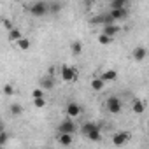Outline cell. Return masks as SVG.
Here are the masks:
<instances>
[{
    "instance_id": "obj_1",
    "label": "cell",
    "mask_w": 149,
    "mask_h": 149,
    "mask_svg": "<svg viewBox=\"0 0 149 149\" xmlns=\"http://www.w3.org/2000/svg\"><path fill=\"white\" fill-rule=\"evenodd\" d=\"M28 13L35 18H40V16H46L49 13V4L44 2V0H37V2H33L30 7H28Z\"/></svg>"
},
{
    "instance_id": "obj_2",
    "label": "cell",
    "mask_w": 149,
    "mask_h": 149,
    "mask_svg": "<svg viewBox=\"0 0 149 149\" xmlns=\"http://www.w3.org/2000/svg\"><path fill=\"white\" fill-rule=\"evenodd\" d=\"M60 77L65 83H74V81H77V70L74 68V67H70V65H61Z\"/></svg>"
},
{
    "instance_id": "obj_3",
    "label": "cell",
    "mask_w": 149,
    "mask_h": 149,
    "mask_svg": "<svg viewBox=\"0 0 149 149\" xmlns=\"http://www.w3.org/2000/svg\"><path fill=\"white\" fill-rule=\"evenodd\" d=\"M77 130V125L72 118L67 116V119H63L60 125H58V133H76Z\"/></svg>"
},
{
    "instance_id": "obj_4",
    "label": "cell",
    "mask_w": 149,
    "mask_h": 149,
    "mask_svg": "<svg viewBox=\"0 0 149 149\" xmlns=\"http://www.w3.org/2000/svg\"><path fill=\"white\" fill-rule=\"evenodd\" d=\"M105 107L111 114H119L121 109H123V102H121L119 97H109L107 102H105Z\"/></svg>"
},
{
    "instance_id": "obj_5",
    "label": "cell",
    "mask_w": 149,
    "mask_h": 149,
    "mask_svg": "<svg viewBox=\"0 0 149 149\" xmlns=\"http://www.w3.org/2000/svg\"><path fill=\"white\" fill-rule=\"evenodd\" d=\"M130 139H132V133L130 132H118V133L112 135V144L114 146H125Z\"/></svg>"
},
{
    "instance_id": "obj_6",
    "label": "cell",
    "mask_w": 149,
    "mask_h": 149,
    "mask_svg": "<svg viewBox=\"0 0 149 149\" xmlns=\"http://www.w3.org/2000/svg\"><path fill=\"white\" fill-rule=\"evenodd\" d=\"M65 111H67V116H68V118H72V119L79 118V116H81V112H83V111H81V105H79V104H76V102H68Z\"/></svg>"
},
{
    "instance_id": "obj_7",
    "label": "cell",
    "mask_w": 149,
    "mask_h": 149,
    "mask_svg": "<svg viewBox=\"0 0 149 149\" xmlns=\"http://www.w3.org/2000/svg\"><path fill=\"white\" fill-rule=\"evenodd\" d=\"M109 13H111V16H112V19H114V21H123V19H126V18H128V7L111 9Z\"/></svg>"
},
{
    "instance_id": "obj_8",
    "label": "cell",
    "mask_w": 149,
    "mask_h": 149,
    "mask_svg": "<svg viewBox=\"0 0 149 149\" xmlns=\"http://www.w3.org/2000/svg\"><path fill=\"white\" fill-rule=\"evenodd\" d=\"M132 56H133V60H135V61H144V60H146V56H147V49H146V47H142V46H137V47L132 51Z\"/></svg>"
},
{
    "instance_id": "obj_9",
    "label": "cell",
    "mask_w": 149,
    "mask_h": 149,
    "mask_svg": "<svg viewBox=\"0 0 149 149\" xmlns=\"http://www.w3.org/2000/svg\"><path fill=\"white\" fill-rule=\"evenodd\" d=\"M56 140L60 146H72L74 144V133H58Z\"/></svg>"
},
{
    "instance_id": "obj_10",
    "label": "cell",
    "mask_w": 149,
    "mask_h": 149,
    "mask_svg": "<svg viewBox=\"0 0 149 149\" xmlns=\"http://www.w3.org/2000/svg\"><path fill=\"white\" fill-rule=\"evenodd\" d=\"M100 77H102L105 83H114V81L118 79V72H116L114 68H109V70H105V72L100 74Z\"/></svg>"
},
{
    "instance_id": "obj_11",
    "label": "cell",
    "mask_w": 149,
    "mask_h": 149,
    "mask_svg": "<svg viewBox=\"0 0 149 149\" xmlns=\"http://www.w3.org/2000/svg\"><path fill=\"white\" fill-rule=\"evenodd\" d=\"M104 33L111 35V37H116L119 33V26L116 23H111V25H104Z\"/></svg>"
},
{
    "instance_id": "obj_12",
    "label": "cell",
    "mask_w": 149,
    "mask_h": 149,
    "mask_svg": "<svg viewBox=\"0 0 149 149\" xmlns=\"http://www.w3.org/2000/svg\"><path fill=\"white\" fill-rule=\"evenodd\" d=\"M40 88H44L46 91H47V90H53V88H54V77H51V76L42 77V79H40Z\"/></svg>"
},
{
    "instance_id": "obj_13",
    "label": "cell",
    "mask_w": 149,
    "mask_h": 149,
    "mask_svg": "<svg viewBox=\"0 0 149 149\" xmlns=\"http://www.w3.org/2000/svg\"><path fill=\"white\" fill-rule=\"evenodd\" d=\"M104 86H105V81H104L102 77H95V79H91V90H93V91H102Z\"/></svg>"
},
{
    "instance_id": "obj_14",
    "label": "cell",
    "mask_w": 149,
    "mask_h": 149,
    "mask_svg": "<svg viewBox=\"0 0 149 149\" xmlns=\"http://www.w3.org/2000/svg\"><path fill=\"white\" fill-rule=\"evenodd\" d=\"M70 51H72L74 56H79V54L83 53V42H81V40H74V42L70 44Z\"/></svg>"
},
{
    "instance_id": "obj_15",
    "label": "cell",
    "mask_w": 149,
    "mask_h": 149,
    "mask_svg": "<svg viewBox=\"0 0 149 149\" xmlns=\"http://www.w3.org/2000/svg\"><path fill=\"white\" fill-rule=\"evenodd\" d=\"M19 39H23V33H21L19 28H13V30H9V40H11V42H18Z\"/></svg>"
},
{
    "instance_id": "obj_16",
    "label": "cell",
    "mask_w": 149,
    "mask_h": 149,
    "mask_svg": "<svg viewBox=\"0 0 149 149\" xmlns=\"http://www.w3.org/2000/svg\"><path fill=\"white\" fill-rule=\"evenodd\" d=\"M16 46H18L19 51H28V49L32 47V42H30L26 37H23V39H19V40L16 42Z\"/></svg>"
},
{
    "instance_id": "obj_17",
    "label": "cell",
    "mask_w": 149,
    "mask_h": 149,
    "mask_svg": "<svg viewBox=\"0 0 149 149\" xmlns=\"http://www.w3.org/2000/svg\"><path fill=\"white\" fill-rule=\"evenodd\" d=\"M132 111H133L135 114H142V112L146 111V104H144L142 100H135V102L132 104Z\"/></svg>"
},
{
    "instance_id": "obj_18",
    "label": "cell",
    "mask_w": 149,
    "mask_h": 149,
    "mask_svg": "<svg viewBox=\"0 0 149 149\" xmlns=\"http://www.w3.org/2000/svg\"><path fill=\"white\" fill-rule=\"evenodd\" d=\"M128 4H130V0H111V2H109L111 9H121V7H128Z\"/></svg>"
},
{
    "instance_id": "obj_19",
    "label": "cell",
    "mask_w": 149,
    "mask_h": 149,
    "mask_svg": "<svg viewBox=\"0 0 149 149\" xmlns=\"http://www.w3.org/2000/svg\"><path fill=\"white\" fill-rule=\"evenodd\" d=\"M112 40H114V37H111V35H107L104 32L98 35V44L100 46H109V44H112Z\"/></svg>"
},
{
    "instance_id": "obj_20",
    "label": "cell",
    "mask_w": 149,
    "mask_h": 149,
    "mask_svg": "<svg viewBox=\"0 0 149 149\" xmlns=\"http://www.w3.org/2000/svg\"><path fill=\"white\" fill-rule=\"evenodd\" d=\"M86 137H88L90 140H93V142H98V140L102 139V132H100V126H98V128H95V130H91V132H90Z\"/></svg>"
},
{
    "instance_id": "obj_21",
    "label": "cell",
    "mask_w": 149,
    "mask_h": 149,
    "mask_svg": "<svg viewBox=\"0 0 149 149\" xmlns=\"http://www.w3.org/2000/svg\"><path fill=\"white\" fill-rule=\"evenodd\" d=\"M95 128H98V125H97V123L88 121V123H84V125H83V128H81V130H83V135H88V133H90L91 130H95Z\"/></svg>"
},
{
    "instance_id": "obj_22",
    "label": "cell",
    "mask_w": 149,
    "mask_h": 149,
    "mask_svg": "<svg viewBox=\"0 0 149 149\" xmlns=\"http://www.w3.org/2000/svg\"><path fill=\"white\" fill-rule=\"evenodd\" d=\"M9 112H11V116H19V114L23 112V107H21L19 104H13L11 109H9Z\"/></svg>"
},
{
    "instance_id": "obj_23",
    "label": "cell",
    "mask_w": 149,
    "mask_h": 149,
    "mask_svg": "<svg viewBox=\"0 0 149 149\" xmlns=\"http://www.w3.org/2000/svg\"><path fill=\"white\" fill-rule=\"evenodd\" d=\"M61 11V4L60 2H53V4H49V13L51 14H58Z\"/></svg>"
},
{
    "instance_id": "obj_24",
    "label": "cell",
    "mask_w": 149,
    "mask_h": 149,
    "mask_svg": "<svg viewBox=\"0 0 149 149\" xmlns=\"http://www.w3.org/2000/svg\"><path fill=\"white\" fill-rule=\"evenodd\" d=\"M33 107H37V109L46 107V98H44V97H40V98H33Z\"/></svg>"
},
{
    "instance_id": "obj_25",
    "label": "cell",
    "mask_w": 149,
    "mask_h": 149,
    "mask_svg": "<svg viewBox=\"0 0 149 149\" xmlns=\"http://www.w3.org/2000/svg\"><path fill=\"white\" fill-rule=\"evenodd\" d=\"M4 95L6 97H13L14 95V86L13 84H6L4 86Z\"/></svg>"
},
{
    "instance_id": "obj_26",
    "label": "cell",
    "mask_w": 149,
    "mask_h": 149,
    "mask_svg": "<svg viewBox=\"0 0 149 149\" xmlns=\"http://www.w3.org/2000/svg\"><path fill=\"white\" fill-rule=\"evenodd\" d=\"M44 91H46L44 88H35V90L32 91V97H33V98H40V97H44Z\"/></svg>"
},
{
    "instance_id": "obj_27",
    "label": "cell",
    "mask_w": 149,
    "mask_h": 149,
    "mask_svg": "<svg viewBox=\"0 0 149 149\" xmlns=\"http://www.w3.org/2000/svg\"><path fill=\"white\" fill-rule=\"evenodd\" d=\"M7 139H9V135L2 130V133H0V146H6L7 144Z\"/></svg>"
},
{
    "instance_id": "obj_28",
    "label": "cell",
    "mask_w": 149,
    "mask_h": 149,
    "mask_svg": "<svg viewBox=\"0 0 149 149\" xmlns=\"http://www.w3.org/2000/svg\"><path fill=\"white\" fill-rule=\"evenodd\" d=\"M4 26H6L7 30H13V28H14V25H13L9 19H4Z\"/></svg>"
},
{
    "instance_id": "obj_29",
    "label": "cell",
    "mask_w": 149,
    "mask_h": 149,
    "mask_svg": "<svg viewBox=\"0 0 149 149\" xmlns=\"http://www.w3.org/2000/svg\"><path fill=\"white\" fill-rule=\"evenodd\" d=\"M84 2H86V4H91V2H95V0H84Z\"/></svg>"
},
{
    "instance_id": "obj_30",
    "label": "cell",
    "mask_w": 149,
    "mask_h": 149,
    "mask_svg": "<svg viewBox=\"0 0 149 149\" xmlns=\"http://www.w3.org/2000/svg\"><path fill=\"white\" fill-rule=\"evenodd\" d=\"M147 128H149V121H147Z\"/></svg>"
}]
</instances>
